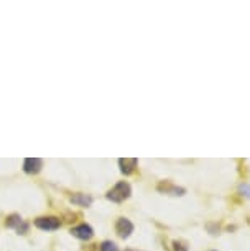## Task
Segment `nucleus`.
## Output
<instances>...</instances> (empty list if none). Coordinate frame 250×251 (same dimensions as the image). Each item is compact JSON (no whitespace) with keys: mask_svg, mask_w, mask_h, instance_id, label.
<instances>
[{"mask_svg":"<svg viewBox=\"0 0 250 251\" xmlns=\"http://www.w3.org/2000/svg\"><path fill=\"white\" fill-rule=\"evenodd\" d=\"M5 225L8 226V228H15L18 231V235L27 233V230H28V225L22 220V217L17 215V214L8 215L7 220H5Z\"/></svg>","mask_w":250,"mask_h":251,"instance_id":"obj_5","label":"nucleus"},{"mask_svg":"<svg viewBox=\"0 0 250 251\" xmlns=\"http://www.w3.org/2000/svg\"><path fill=\"white\" fill-rule=\"evenodd\" d=\"M71 233H73V236H76L78 240H91L94 236V230L91 228L89 225L83 224V225H78L74 226V228H71Z\"/></svg>","mask_w":250,"mask_h":251,"instance_id":"obj_7","label":"nucleus"},{"mask_svg":"<svg viewBox=\"0 0 250 251\" xmlns=\"http://www.w3.org/2000/svg\"><path fill=\"white\" fill-rule=\"evenodd\" d=\"M43 168V161L40 158H27L23 161V171L27 174H38Z\"/></svg>","mask_w":250,"mask_h":251,"instance_id":"obj_6","label":"nucleus"},{"mask_svg":"<svg viewBox=\"0 0 250 251\" xmlns=\"http://www.w3.org/2000/svg\"><path fill=\"white\" fill-rule=\"evenodd\" d=\"M115 231L120 238H129L132 235V231H134V224H132L129 219H125V217H120L115 224Z\"/></svg>","mask_w":250,"mask_h":251,"instance_id":"obj_4","label":"nucleus"},{"mask_svg":"<svg viewBox=\"0 0 250 251\" xmlns=\"http://www.w3.org/2000/svg\"><path fill=\"white\" fill-rule=\"evenodd\" d=\"M130 194H132L130 184L125 182V181H120V182H117L115 186L106 194V197L109 199V201H112V202L120 203V202H124L125 199H129Z\"/></svg>","mask_w":250,"mask_h":251,"instance_id":"obj_1","label":"nucleus"},{"mask_svg":"<svg viewBox=\"0 0 250 251\" xmlns=\"http://www.w3.org/2000/svg\"><path fill=\"white\" fill-rule=\"evenodd\" d=\"M173 246H174V251H188V246L181 241H173Z\"/></svg>","mask_w":250,"mask_h":251,"instance_id":"obj_12","label":"nucleus"},{"mask_svg":"<svg viewBox=\"0 0 250 251\" xmlns=\"http://www.w3.org/2000/svg\"><path fill=\"white\" fill-rule=\"evenodd\" d=\"M71 202L79 207H89L92 203V197L87 196V194L78 192V194H73V196H71Z\"/></svg>","mask_w":250,"mask_h":251,"instance_id":"obj_9","label":"nucleus"},{"mask_svg":"<svg viewBox=\"0 0 250 251\" xmlns=\"http://www.w3.org/2000/svg\"><path fill=\"white\" fill-rule=\"evenodd\" d=\"M101 251H119V246H117L114 241H102Z\"/></svg>","mask_w":250,"mask_h":251,"instance_id":"obj_10","label":"nucleus"},{"mask_svg":"<svg viewBox=\"0 0 250 251\" xmlns=\"http://www.w3.org/2000/svg\"><path fill=\"white\" fill-rule=\"evenodd\" d=\"M35 225L38 226L40 230L55 231L61 226V222L59 219H56V217H40V219L35 220Z\"/></svg>","mask_w":250,"mask_h":251,"instance_id":"obj_3","label":"nucleus"},{"mask_svg":"<svg viewBox=\"0 0 250 251\" xmlns=\"http://www.w3.org/2000/svg\"><path fill=\"white\" fill-rule=\"evenodd\" d=\"M137 163H139L137 158H120L119 159V166H120L122 174H125V176H130V174L135 171Z\"/></svg>","mask_w":250,"mask_h":251,"instance_id":"obj_8","label":"nucleus"},{"mask_svg":"<svg viewBox=\"0 0 250 251\" xmlns=\"http://www.w3.org/2000/svg\"><path fill=\"white\" fill-rule=\"evenodd\" d=\"M239 192L242 194L244 197L250 199V184H242V186L239 187Z\"/></svg>","mask_w":250,"mask_h":251,"instance_id":"obj_11","label":"nucleus"},{"mask_svg":"<svg viewBox=\"0 0 250 251\" xmlns=\"http://www.w3.org/2000/svg\"><path fill=\"white\" fill-rule=\"evenodd\" d=\"M157 191L162 192V194H167V196H173V197H181V196H185V194H186L185 187H178V186H174V184L169 182V181L160 182L157 186Z\"/></svg>","mask_w":250,"mask_h":251,"instance_id":"obj_2","label":"nucleus"}]
</instances>
